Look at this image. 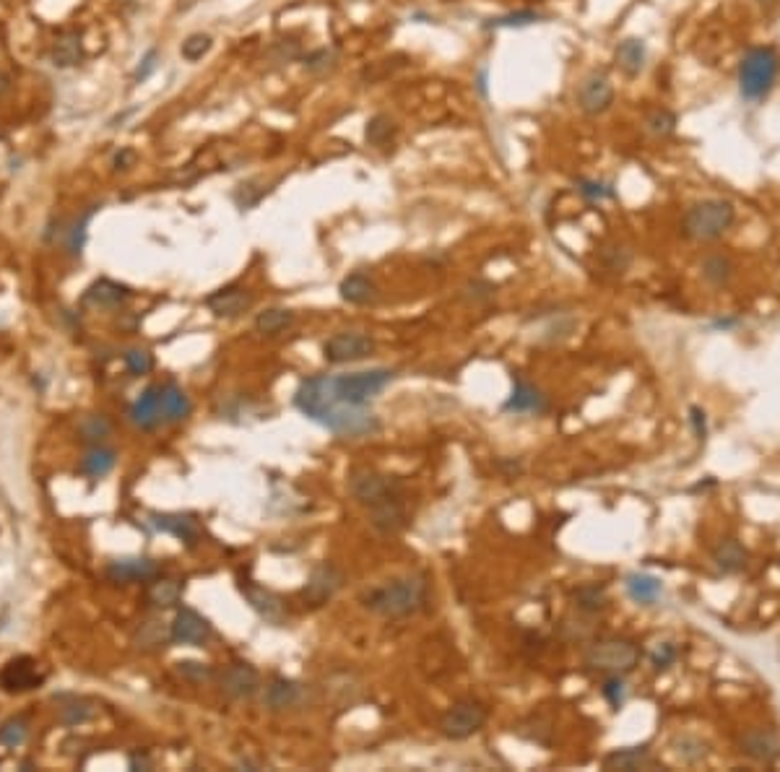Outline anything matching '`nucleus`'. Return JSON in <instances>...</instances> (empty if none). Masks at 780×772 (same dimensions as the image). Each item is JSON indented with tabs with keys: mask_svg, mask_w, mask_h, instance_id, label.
<instances>
[{
	"mask_svg": "<svg viewBox=\"0 0 780 772\" xmlns=\"http://www.w3.org/2000/svg\"><path fill=\"white\" fill-rule=\"evenodd\" d=\"M133 159H136V154H133L130 149H122V152L115 156V169H128V167L133 164Z\"/></svg>",
	"mask_w": 780,
	"mask_h": 772,
	"instance_id": "obj_60",
	"label": "nucleus"
},
{
	"mask_svg": "<svg viewBox=\"0 0 780 772\" xmlns=\"http://www.w3.org/2000/svg\"><path fill=\"white\" fill-rule=\"evenodd\" d=\"M305 699H308V687L302 682L276 676V679H271V684L266 687L263 705L273 713H281V710H292V707L305 705Z\"/></svg>",
	"mask_w": 780,
	"mask_h": 772,
	"instance_id": "obj_19",
	"label": "nucleus"
},
{
	"mask_svg": "<svg viewBox=\"0 0 780 772\" xmlns=\"http://www.w3.org/2000/svg\"><path fill=\"white\" fill-rule=\"evenodd\" d=\"M503 411L507 414H546L549 411V401L546 395L536 386H531L528 380L523 378H515L512 380V393L507 398V403L503 406Z\"/></svg>",
	"mask_w": 780,
	"mask_h": 772,
	"instance_id": "obj_21",
	"label": "nucleus"
},
{
	"mask_svg": "<svg viewBox=\"0 0 780 772\" xmlns=\"http://www.w3.org/2000/svg\"><path fill=\"white\" fill-rule=\"evenodd\" d=\"M130 300V289L117 284V281H110V278H99L94 281L83 297H81V305L91 309H117L122 308L125 302Z\"/></svg>",
	"mask_w": 780,
	"mask_h": 772,
	"instance_id": "obj_23",
	"label": "nucleus"
},
{
	"mask_svg": "<svg viewBox=\"0 0 780 772\" xmlns=\"http://www.w3.org/2000/svg\"><path fill=\"white\" fill-rule=\"evenodd\" d=\"M42 684H44V674L39 671V663L35 658H11L0 668V690L5 695H24V692L37 690Z\"/></svg>",
	"mask_w": 780,
	"mask_h": 772,
	"instance_id": "obj_11",
	"label": "nucleus"
},
{
	"mask_svg": "<svg viewBox=\"0 0 780 772\" xmlns=\"http://www.w3.org/2000/svg\"><path fill=\"white\" fill-rule=\"evenodd\" d=\"M349 495L364 507H375V504L393 500V497H403V481L380 473L375 468H354L347 479Z\"/></svg>",
	"mask_w": 780,
	"mask_h": 772,
	"instance_id": "obj_7",
	"label": "nucleus"
},
{
	"mask_svg": "<svg viewBox=\"0 0 780 772\" xmlns=\"http://www.w3.org/2000/svg\"><path fill=\"white\" fill-rule=\"evenodd\" d=\"M97 713H99V707H97V702H91L89 697H76V695L58 697V723H60V726L76 729V726H83V723L94 721Z\"/></svg>",
	"mask_w": 780,
	"mask_h": 772,
	"instance_id": "obj_27",
	"label": "nucleus"
},
{
	"mask_svg": "<svg viewBox=\"0 0 780 772\" xmlns=\"http://www.w3.org/2000/svg\"><path fill=\"white\" fill-rule=\"evenodd\" d=\"M239 593H242V598L247 601V606H250L258 617L263 619L266 624H271V627H284V624L289 621V612H286L284 598H281L276 590H271V588H266V585H261V582H255V580L242 578L239 580Z\"/></svg>",
	"mask_w": 780,
	"mask_h": 772,
	"instance_id": "obj_9",
	"label": "nucleus"
},
{
	"mask_svg": "<svg viewBox=\"0 0 780 772\" xmlns=\"http://www.w3.org/2000/svg\"><path fill=\"white\" fill-rule=\"evenodd\" d=\"M128 419L144 432H152L159 425H164L161 422V386L146 387L128 409Z\"/></svg>",
	"mask_w": 780,
	"mask_h": 772,
	"instance_id": "obj_24",
	"label": "nucleus"
},
{
	"mask_svg": "<svg viewBox=\"0 0 780 772\" xmlns=\"http://www.w3.org/2000/svg\"><path fill=\"white\" fill-rule=\"evenodd\" d=\"M601 765H604L606 770L632 772V770H651V768L659 765V760H656V754H653V749H651L648 744H640V746H624V749L609 752V754L601 760Z\"/></svg>",
	"mask_w": 780,
	"mask_h": 772,
	"instance_id": "obj_22",
	"label": "nucleus"
},
{
	"mask_svg": "<svg viewBox=\"0 0 780 772\" xmlns=\"http://www.w3.org/2000/svg\"><path fill=\"white\" fill-rule=\"evenodd\" d=\"M206 308L211 309L216 317H239L242 312L253 308V294L239 284H230V286H222L214 294H208Z\"/></svg>",
	"mask_w": 780,
	"mask_h": 772,
	"instance_id": "obj_20",
	"label": "nucleus"
},
{
	"mask_svg": "<svg viewBox=\"0 0 780 772\" xmlns=\"http://www.w3.org/2000/svg\"><path fill=\"white\" fill-rule=\"evenodd\" d=\"M81 55H83V50H81V35L78 32H63L60 37L55 39V44H52V63L58 66V68H71V66H76L78 60H81Z\"/></svg>",
	"mask_w": 780,
	"mask_h": 772,
	"instance_id": "obj_38",
	"label": "nucleus"
},
{
	"mask_svg": "<svg viewBox=\"0 0 780 772\" xmlns=\"http://www.w3.org/2000/svg\"><path fill=\"white\" fill-rule=\"evenodd\" d=\"M737 325H739V317H718V320L710 323L713 331H731V328H737Z\"/></svg>",
	"mask_w": 780,
	"mask_h": 772,
	"instance_id": "obj_59",
	"label": "nucleus"
},
{
	"mask_svg": "<svg viewBox=\"0 0 780 772\" xmlns=\"http://www.w3.org/2000/svg\"><path fill=\"white\" fill-rule=\"evenodd\" d=\"M122 362H125V370L133 378H141V375L152 372V367H154V356L146 348H130V351H125L122 354Z\"/></svg>",
	"mask_w": 780,
	"mask_h": 772,
	"instance_id": "obj_46",
	"label": "nucleus"
},
{
	"mask_svg": "<svg viewBox=\"0 0 780 772\" xmlns=\"http://www.w3.org/2000/svg\"><path fill=\"white\" fill-rule=\"evenodd\" d=\"M97 208H102V206H91L89 211H83L81 216L74 219V224L71 227H66V250H68V255H74L78 258L81 253H83V245H86V227H89V222H91V216L97 214Z\"/></svg>",
	"mask_w": 780,
	"mask_h": 772,
	"instance_id": "obj_40",
	"label": "nucleus"
},
{
	"mask_svg": "<svg viewBox=\"0 0 780 772\" xmlns=\"http://www.w3.org/2000/svg\"><path fill=\"white\" fill-rule=\"evenodd\" d=\"M27 736H29V721L24 715H13L0 726V746L16 749L27 741Z\"/></svg>",
	"mask_w": 780,
	"mask_h": 772,
	"instance_id": "obj_42",
	"label": "nucleus"
},
{
	"mask_svg": "<svg viewBox=\"0 0 780 772\" xmlns=\"http://www.w3.org/2000/svg\"><path fill=\"white\" fill-rule=\"evenodd\" d=\"M637 660H640V648L620 637L593 640L583 653L585 671L601 674V676H627L629 671H635Z\"/></svg>",
	"mask_w": 780,
	"mask_h": 772,
	"instance_id": "obj_5",
	"label": "nucleus"
},
{
	"mask_svg": "<svg viewBox=\"0 0 780 772\" xmlns=\"http://www.w3.org/2000/svg\"><path fill=\"white\" fill-rule=\"evenodd\" d=\"M497 468L505 473L507 479H515V476L523 473V464L520 461H497Z\"/></svg>",
	"mask_w": 780,
	"mask_h": 772,
	"instance_id": "obj_58",
	"label": "nucleus"
},
{
	"mask_svg": "<svg viewBox=\"0 0 780 772\" xmlns=\"http://www.w3.org/2000/svg\"><path fill=\"white\" fill-rule=\"evenodd\" d=\"M161 567L149 557H125V559H113L107 565V578L120 585H130V582H152L159 578Z\"/></svg>",
	"mask_w": 780,
	"mask_h": 772,
	"instance_id": "obj_18",
	"label": "nucleus"
},
{
	"mask_svg": "<svg viewBox=\"0 0 780 772\" xmlns=\"http://www.w3.org/2000/svg\"><path fill=\"white\" fill-rule=\"evenodd\" d=\"M183 590H185V585H183V580L177 578H154L149 582V590H146V601L154 606V609H161V612H167V609H175L180 601H183Z\"/></svg>",
	"mask_w": 780,
	"mask_h": 772,
	"instance_id": "obj_33",
	"label": "nucleus"
},
{
	"mask_svg": "<svg viewBox=\"0 0 780 772\" xmlns=\"http://www.w3.org/2000/svg\"><path fill=\"white\" fill-rule=\"evenodd\" d=\"M690 425H692V432H695L698 442H705L707 440V414L702 411L700 406H692L690 409Z\"/></svg>",
	"mask_w": 780,
	"mask_h": 772,
	"instance_id": "obj_54",
	"label": "nucleus"
},
{
	"mask_svg": "<svg viewBox=\"0 0 780 772\" xmlns=\"http://www.w3.org/2000/svg\"><path fill=\"white\" fill-rule=\"evenodd\" d=\"M542 21V13L536 11H515V13H507V16H500V19H492L487 24V29H520V27H531V24H539Z\"/></svg>",
	"mask_w": 780,
	"mask_h": 772,
	"instance_id": "obj_45",
	"label": "nucleus"
},
{
	"mask_svg": "<svg viewBox=\"0 0 780 772\" xmlns=\"http://www.w3.org/2000/svg\"><path fill=\"white\" fill-rule=\"evenodd\" d=\"M757 3H760V5H762V8H776V5H778L780 0H757Z\"/></svg>",
	"mask_w": 780,
	"mask_h": 772,
	"instance_id": "obj_62",
	"label": "nucleus"
},
{
	"mask_svg": "<svg viewBox=\"0 0 780 772\" xmlns=\"http://www.w3.org/2000/svg\"><path fill=\"white\" fill-rule=\"evenodd\" d=\"M370 523L386 536L401 534L409 526V512H406L403 497H393V500L370 507Z\"/></svg>",
	"mask_w": 780,
	"mask_h": 772,
	"instance_id": "obj_26",
	"label": "nucleus"
},
{
	"mask_svg": "<svg viewBox=\"0 0 780 772\" xmlns=\"http://www.w3.org/2000/svg\"><path fill=\"white\" fill-rule=\"evenodd\" d=\"M156 66H159V52H156V50H149V52L144 55V60H141L138 71H136V83H144L146 78L154 74Z\"/></svg>",
	"mask_w": 780,
	"mask_h": 772,
	"instance_id": "obj_56",
	"label": "nucleus"
},
{
	"mask_svg": "<svg viewBox=\"0 0 780 772\" xmlns=\"http://www.w3.org/2000/svg\"><path fill=\"white\" fill-rule=\"evenodd\" d=\"M489 721V710L476 699H461L453 707L445 710L437 729L448 741H466L473 734H479Z\"/></svg>",
	"mask_w": 780,
	"mask_h": 772,
	"instance_id": "obj_8",
	"label": "nucleus"
},
{
	"mask_svg": "<svg viewBox=\"0 0 780 772\" xmlns=\"http://www.w3.org/2000/svg\"><path fill=\"white\" fill-rule=\"evenodd\" d=\"M624 590L627 596L640 604V606H653L659 604V598L663 596V582L661 578L656 575H645V573H632L624 578Z\"/></svg>",
	"mask_w": 780,
	"mask_h": 772,
	"instance_id": "obj_31",
	"label": "nucleus"
},
{
	"mask_svg": "<svg viewBox=\"0 0 780 772\" xmlns=\"http://www.w3.org/2000/svg\"><path fill=\"white\" fill-rule=\"evenodd\" d=\"M276 50H278V60H281V63H289V60L302 58V47H300V42H294V39H281V42L276 44Z\"/></svg>",
	"mask_w": 780,
	"mask_h": 772,
	"instance_id": "obj_55",
	"label": "nucleus"
},
{
	"mask_svg": "<svg viewBox=\"0 0 780 772\" xmlns=\"http://www.w3.org/2000/svg\"><path fill=\"white\" fill-rule=\"evenodd\" d=\"M305 68L310 71L312 76H328L339 68V52L336 50H328V47H320L310 55H305Z\"/></svg>",
	"mask_w": 780,
	"mask_h": 772,
	"instance_id": "obj_43",
	"label": "nucleus"
},
{
	"mask_svg": "<svg viewBox=\"0 0 780 772\" xmlns=\"http://www.w3.org/2000/svg\"><path fill=\"white\" fill-rule=\"evenodd\" d=\"M737 224V208L726 198H705L692 203L682 216V234L695 242L721 239Z\"/></svg>",
	"mask_w": 780,
	"mask_h": 772,
	"instance_id": "obj_3",
	"label": "nucleus"
},
{
	"mask_svg": "<svg viewBox=\"0 0 780 772\" xmlns=\"http://www.w3.org/2000/svg\"><path fill=\"white\" fill-rule=\"evenodd\" d=\"M294 406L339 437H370L380 432V419L370 406H347L328 395V375L305 378L294 393Z\"/></svg>",
	"mask_w": 780,
	"mask_h": 772,
	"instance_id": "obj_1",
	"label": "nucleus"
},
{
	"mask_svg": "<svg viewBox=\"0 0 780 772\" xmlns=\"http://www.w3.org/2000/svg\"><path fill=\"white\" fill-rule=\"evenodd\" d=\"M739 752L757 765H776L780 760V731L770 726H752L739 736Z\"/></svg>",
	"mask_w": 780,
	"mask_h": 772,
	"instance_id": "obj_13",
	"label": "nucleus"
},
{
	"mask_svg": "<svg viewBox=\"0 0 780 772\" xmlns=\"http://www.w3.org/2000/svg\"><path fill=\"white\" fill-rule=\"evenodd\" d=\"M676 658H679V651H676L674 643H659L653 648V653H651V666H653L656 674H663L676 663Z\"/></svg>",
	"mask_w": 780,
	"mask_h": 772,
	"instance_id": "obj_51",
	"label": "nucleus"
},
{
	"mask_svg": "<svg viewBox=\"0 0 780 772\" xmlns=\"http://www.w3.org/2000/svg\"><path fill=\"white\" fill-rule=\"evenodd\" d=\"M395 130H398V128H395V122H393L388 115H375L367 120L364 138H367L370 146L383 149V146H388L390 141L395 138Z\"/></svg>",
	"mask_w": 780,
	"mask_h": 772,
	"instance_id": "obj_41",
	"label": "nucleus"
},
{
	"mask_svg": "<svg viewBox=\"0 0 780 772\" xmlns=\"http://www.w3.org/2000/svg\"><path fill=\"white\" fill-rule=\"evenodd\" d=\"M614 105V83L601 71H593L578 86V107L588 117L604 115Z\"/></svg>",
	"mask_w": 780,
	"mask_h": 772,
	"instance_id": "obj_14",
	"label": "nucleus"
},
{
	"mask_svg": "<svg viewBox=\"0 0 780 772\" xmlns=\"http://www.w3.org/2000/svg\"><path fill=\"white\" fill-rule=\"evenodd\" d=\"M191 398L177 383H167L161 386V422L164 425H177L183 419H188L191 414Z\"/></svg>",
	"mask_w": 780,
	"mask_h": 772,
	"instance_id": "obj_32",
	"label": "nucleus"
},
{
	"mask_svg": "<svg viewBox=\"0 0 780 772\" xmlns=\"http://www.w3.org/2000/svg\"><path fill=\"white\" fill-rule=\"evenodd\" d=\"M339 294L349 305H370L378 297V284L367 273H351V276H347L341 281Z\"/></svg>",
	"mask_w": 780,
	"mask_h": 772,
	"instance_id": "obj_34",
	"label": "nucleus"
},
{
	"mask_svg": "<svg viewBox=\"0 0 780 772\" xmlns=\"http://www.w3.org/2000/svg\"><path fill=\"white\" fill-rule=\"evenodd\" d=\"M573 601L578 606L581 614H598L609 606V593H606V585L601 582H585L581 588L573 590Z\"/></svg>",
	"mask_w": 780,
	"mask_h": 772,
	"instance_id": "obj_36",
	"label": "nucleus"
},
{
	"mask_svg": "<svg viewBox=\"0 0 780 772\" xmlns=\"http://www.w3.org/2000/svg\"><path fill=\"white\" fill-rule=\"evenodd\" d=\"M429 601V585L425 575H406L386 585L370 588L359 596V604L386 619H403L419 614Z\"/></svg>",
	"mask_w": 780,
	"mask_h": 772,
	"instance_id": "obj_2",
	"label": "nucleus"
},
{
	"mask_svg": "<svg viewBox=\"0 0 780 772\" xmlns=\"http://www.w3.org/2000/svg\"><path fill=\"white\" fill-rule=\"evenodd\" d=\"M614 63H617V68L622 71L624 76H640L645 71V63H648V44H645V39H622L617 44V50H614Z\"/></svg>",
	"mask_w": 780,
	"mask_h": 772,
	"instance_id": "obj_28",
	"label": "nucleus"
},
{
	"mask_svg": "<svg viewBox=\"0 0 780 772\" xmlns=\"http://www.w3.org/2000/svg\"><path fill=\"white\" fill-rule=\"evenodd\" d=\"M211 635H214V627L200 612H195L191 606L177 609L175 621H172V643L175 645L203 648V645H208Z\"/></svg>",
	"mask_w": 780,
	"mask_h": 772,
	"instance_id": "obj_16",
	"label": "nucleus"
},
{
	"mask_svg": "<svg viewBox=\"0 0 780 772\" xmlns=\"http://www.w3.org/2000/svg\"><path fill=\"white\" fill-rule=\"evenodd\" d=\"M700 273L702 278H705L710 286H715V289H726V286L734 281V276H737V263H734V258L726 255V253H707V255L702 258Z\"/></svg>",
	"mask_w": 780,
	"mask_h": 772,
	"instance_id": "obj_30",
	"label": "nucleus"
},
{
	"mask_svg": "<svg viewBox=\"0 0 780 772\" xmlns=\"http://www.w3.org/2000/svg\"><path fill=\"white\" fill-rule=\"evenodd\" d=\"M211 47H214V39L208 37V35H191V37L183 42L180 52H183L185 60L198 63V60H203V55H208Z\"/></svg>",
	"mask_w": 780,
	"mask_h": 772,
	"instance_id": "obj_49",
	"label": "nucleus"
},
{
	"mask_svg": "<svg viewBox=\"0 0 780 772\" xmlns=\"http://www.w3.org/2000/svg\"><path fill=\"white\" fill-rule=\"evenodd\" d=\"M601 695H604V699H606L614 710H620L624 705V699H627V687H624L622 676H606V682H604V687H601Z\"/></svg>",
	"mask_w": 780,
	"mask_h": 772,
	"instance_id": "obj_53",
	"label": "nucleus"
},
{
	"mask_svg": "<svg viewBox=\"0 0 780 772\" xmlns=\"http://www.w3.org/2000/svg\"><path fill=\"white\" fill-rule=\"evenodd\" d=\"M292 323H294V312H292V309L271 308L258 312V317H255V331L263 333V336H276V333L286 331Z\"/></svg>",
	"mask_w": 780,
	"mask_h": 772,
	"instance_id": "obj_39",
	"label": "nucleus"
},
{
	"mask_svg": "<svg viewBox=\"0 0 780 772\" xmlns=\"http://www.w3.org/2000/svg\"><path fill=\"white\" fill-rule=\"evenodd\" d=\"M149 526L154 531H159V534L175 536V539L183 541L191 549L203 539V528H200L198 518L188 515V512H152L149 515Z\"/></svg>",
	"mask_w": 780,
	"mask_h": 772,
	"instance_id": "obj_17",
	"label": "nucleus"
},
{
	"mask_svg": "<svg viewBox=\"0 0 780 772\" xmlns=\"http://www.w3.org/2000/svg\"><path fill=\"white\" fill-rule=\"evenodd\" d=\"M172 643V624L161 619H146L133 632V645L144 653H159Z\"/></svg>",
	"mask_w": 780,
	"mask_h": 772,
	"instance_id": "obj_29",
	"label": "nucleus"
},
{
	"mask_svg": "<svg viewBox=\"0 0 780 772\" xmlns=\"http://www.w3.org/2000/svg\"><path fill=\"white\" fill-rule=\"evenodd\" d=\"M645 130L653 136V138H668L676 133V115L666 107H659L653 113H648L645 117Z\"/></svg>",
	"mask_w": 780,
	"mask_h": 772,
	"instance_id": "obj_44",
	"label": "nucleus"
},
{
	"mask_svg": "<svg viewBox=\"0 0 780 772\" xmlns=\"http://www.w3.org/2000/svg\"><path fill=\"white\" fill-rule=\"evenodd\" d=\"M117 464V453L113 448H107L105 442L102 445H91L89 450H86V456L81 458V473L83 476H89V479H105Z\"/></svg>",
	"mask_w": 780,
	"mask_h": 772,
	"instance_id": "obj_35",
	"label": "nucleus"
},
{
	"mask_svg": "<svg viewBox=\"0 0 780 772\" xmlns=\"http://www.w3.org/2000/svg\"><path fill=\"white\" fill-rule=\"evenodd\" d=\"M347 585V575L344 570H339L336 565L331 562H323L317 567H312L310 578L302 585L300 590V598L308 604V606H325L328 601H333L341 588Z\"/></svg>",
	"mask_w": 780,
	"mask_h": 772,
	"instance_id": "obj_10",
	"label": "nucleus"
},
{
	"mask_svg": "<svg viewBox=\"0 0 780 772\" xmlns=\"http://www.w3.org/2000/svg\"><path fill=\"white\" fill-rule=\"evenodd\" d=\"M113 429L115 425L107 414H83L76 425L78 437L89 445H102L113 434Z\"/></svg>",
	"mask_w": 780,
	"mask_h": 772,
	"instance_id": "obj_37",
	"label": "nucleus"
},
{
	"mask_svg": "<svg viewBox=\"0 0 780 772\" xmlns=\"http://www.w3.org/2000/svg\"><path fill=\"white\" fill-rule=\"evenodd\" d=\"M375 354V341L364 333H356V331H344V333H336L331 336L325 344H323V356L325 362L331 364H349V362H362L367 356Z\"/></svg>",
	"mask_w": 780,
	"mask_h": 772,
	"instance_id": "obj_12",
	"label": "nucleus"
},
{
	"mask_svg": "<svg viewBox=\"0 0 780 772\" xmlns=\"http://www.w3.org/2000/svg\"><path fill=\"white\" fill-rule=\"evenodd\" d=\"M674 746H679L676 752H679L687 762H702L705 754H707L705 744H702L700 738H692V736H676V738H674Z\"/></svg>",
	"mask_w": 780,
	"mask_h": 772,
	"instance_id": "obj_52",
	"label": "nucleus"
},
{
	"mask_svg": "<svg viewBox=\"0 0 780 772\" xmlns=\"http://www.w3.org/2000/svg\"><path fill=\"white\" fill-rule=\"evenodd\" d=\"M128 768L130 770H154V760L146 752H130L128 754Z\"/></svg>",
	"mask_w": 780,
	"mask_h": 772,
	"instance_id": "obj_57",
	"label": "nucleus"
},
{
	"mask_svg": "<svg viewBox=\"0 0 780 772\" xmlns=\"http://www.w3.org/2000/svg\"><path fill=\"white\" fill-rule=\"evenodd\" d=\"M8 89H11V78L5 76V74H0V97H3Z\"/></svg>",
	"mask_w": 780,
	"mask_h": 772,
	"instance_id": "obj_61",
	"label": "nucleus"
},
{
	"mask_svg": "<svg viewBox=\"0 0 780 772\" xmlns=\"http://www.w3.org/2000/svg\"><path fill=\"white\" fill-rule=\"evenodd\" d=\"M495 292H497V286H495L492 281H487V278H473V281H468L466 284L464 297H466L471 305H487V302L495 297Z\"/></svg>",
	"mask_w": 780,
	"mask_h": 772,
	"instance_id": "obj_47",
	"label": "nucleus"
},
{
	"mask_svg": "<svg viewBox=\"0 0 780 772\" xmlns=\"http://www.w3.org/2000/svg\"><path fill=\"white\" fill-rule=\"evenodd\" d=\"M219 690L230 699H250L261 690V674L247 660H234L219 674Z\"/></svg>",
	"mask_w": 780,
	"mask_h": 772,
	"instance_id": "obj_15",
	"label": "nucleus"
},
{
	"mask_svg": "<svg viewBox=\"0 0 780 772\" xmlns=\"http://www.w3.org/2000/svg\"><path fill=\"white\" fill-rule=\"evenodd\" d=\"M575 185H578V193L583 195L585 200H593V203L596 200H609V198L617 195L612 183H601V180H585V177H581Z\"/></svg>",
	"mask_w": 780,
	"mask_h": 772,
	"instance_id": "obj_48",
	"label": "nucleus"
},
{
	"mask_svg": "<svg viewBox=\"0 0 780 772\" xmlns=\"http://www.w3.org/2000/svg\"><path fill=\"white\" fill-rule=\"evenodd\" d=\"M393 370L375 367L362 372H347V375H331L328 378V395L347 406H367L378 393H383L393 380Z\"/></svg>",
	"mask_w": 780,
	"mask_h": 772,
	"instance_id": "obj_6",
	"label": "nucleus"
},
{
	"mask_svg": "<svg viewBox=\"0 0 780 772\" xmlns=\"http://www.w3.org/2000/svg\"><path fill=\"white\" fill-rule=\"evenodd\" d=\"M780 76V55L770 44L749 47L739 60V94L744 102L765 99Z\"/></svg>",
	"mask_w": 780,
	"mask_h": 772,
	"instance_id": "obj_4",
	"label": "nucleus"
},
{
	"mask_svg": "<svg viewBox=\"0 0 780 772\" xmlns=\"http://www.w3.org/2000/svg\"><path fill=\"white\" fill-rule=\"evenodd\" d=\"M177 674L185 679V682H193V684H203L214 676V668L206 666V663H198V660H180L177 663Z\"/></svg>",
	"mask_w": 780,
	"mask_h": 772,
	"instance_id": "obj_50",
	"label": "nucleus"
},
{
	"mask_svg": "<svg viewBox=\"0 0 780 772\" xmlns=\"http://www.w3.org/2000/svg\"><path fill=\"white\" fill-rule=\"evenodd\" d=\"M710 559H713V567L721 575H739L741 570H746V565H749V549L739 539L729 536V539H721L713 546Z\"/></svg>",
	"mask_w": 780,
	"mask_h": 772,
	"instance_id": "obj_25",
	"label": "nucleus"
}]
</instances>
